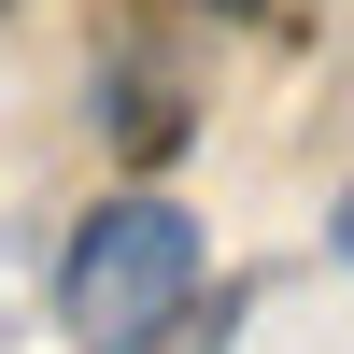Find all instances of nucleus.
<instances>
[{"label": "nucleus", "instance_id": "f03ea898", "mask_svg": "<svg viewBox=\"0 0 354 354\" xmlns=\"http://www.w3.org/2000/svg\"><path fill=\"white\" fill-rule=\"evenodd\" d=\"M85 113H100V142L128 156V185H156V170L198 142V85L170 71L156 43H113V57H100V85H85Z\"/></svg>", "mask_w": 354, "mask_h": 354}, {"label": "nucleus", "instance_id": "39448f33", "mask_svg": "<svg viewBox=\"0 0 354 354\" xmlns=\"http://www.w3.org/2000/svg\"><path fill=\"white\" fill-rule=\"evenodd\" d=\"M15 15H28V0H0V28H15Z\"/></svg>", "mask_w": 354, "mask_h": 354}, {"label": "nucleus", "instance_id": "f257e3e1", "mask_svg": "<svg viewBox=\"0 0 354 354\" xmlns=\"http://www.w3.org/2000/svg\"><path fill=\"white\" fill-rule=\"evenodd\" d=\"M198 283H213V227L170 185H113L100 213L57 241V326L85 354H128V340H156Z\"/></svg>", "mask_w": 354, "mask_h": 354}, {"label": "nucleus", "instance_id": "423d86ee", "mask_svg": "<svg viewBox=\"0 0 354 354\" xmlns=\"http://www.w3.org/2000/svg\"><path fill=\"white\" fill-rule=\"evenodd\" d=\"M312 15H326V0H312Z\"/></svg>", "mask_w": 354, "mask_h": 354}, {"label": "nucleus", "instance_id": "20e7f679", "mask_svg": "<svg viewBox=\"0 0 354 354\" xmlns=\"http://www.w3.org/2000/svg\"><path fill=\"white\" fill-rule=\"evenodd\" d=\"M156 15H198V28H270V0H156Z\"/></svg>", "mask_w": 354, "mask_h": 354}, {"label": "nucleus", "instance_id": "7ed1b4c3", "mask_svg": "<svg viewBox=\"0 0 354 354\" xmlns=\"http://www.w3.org/2000/svg\"><path fill=\"white\" fill-rule=\"evenodd\" d=\"M241 312H255V283H198V298L170 312L156 340H128V354H227V340H241Z\"/></svg>", "mask_w": 354, "mask_h": 354}]
</instances>
